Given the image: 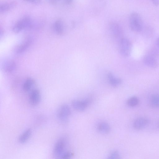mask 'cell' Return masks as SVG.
I'll return each instance as SVG.
<instances>
[{"label":"cell","instance_id":"1","mask_svg":"<svg viewBox=\"0 0 159 159\" xmlns=\"http://www.w3.org/2000/svg\"><path fill=\"white\" fill-rule=\"evenodd\" d=\"M129 23L130 29L134 32L142 31L144 27L141 16L136 12L132 13L130 15Z\"/></svg>","mask_w":159,"mask_h":159},{"label":"cell","instance_id":"2","mask_svg":"<svg viewBox=\"0 0 159 159\" xmlns=\"http://www.w3.org/2000/svg\"><path fill=\"white\" fill-rule=\"evenodd\" d=\"M32 25L31 19L28 16H25L16 22L12 28V30L15 33H18L24 29L31 28Z\"/></svg>","mask_w":159,"mask_h":159},{"label":"cell","instance_id":"3","mask_svg":"<svg viewBox=\"0 0 159 159\" xmlns=\"http://www.w3.org/2000/svg\"><path fill=\"white\" fill-rule=\"evenodd\" d=\"M132 45L127 39L122 38L119 41V49L120 53L125 57L129 56L131 53Z\"/></svg>","mask_w":159,"mask_h":159},{"label":"cell","instance_id":"4","mask_svg":"<svg viewBox=\"0 0 159 159\" xmlns=\"http://www.w3.org/2000/svg\"><path fill=\"white\" fill-rule=\"evenodd\" d=\"M71 111L69 106L67 104H64L58 108L57 112L58 119L62 122H66L70 116Z\"/></svg>","mask_w":159,"mask_h":159},{"label":"cell","instance_id":"5","mask_svg":"<svg viewBox=\"0 0 159 159\" xmlns=\"http://www.w3.org/2000/svg\"><path fill=\"white\" fill-rule=\"evenodd\" d=\"M66 146V142L63 139H59L56 143L54 147L53 153L57 157H60L64 153Z\"/></svg>","mask_w":159,"mask_h":159},{"label":"cell","instance_id":"6","mask_svg":"<svg viewBox=\"0 0 159 159\" xmlns=\"http://www.w3.org/2000/svg\"><path fill=\"white\" fill-rule=\"evenodd\" d=\"M41 96L40 91L37 89L32 90L29 96V102L33 106H35L40 102Z\"/></svg>","mask_w":159,"mask_h":159},{"label":"cell","instance_id":"7","mask_svg":"<svg viewBox=\"0 0 159 159\" xmlns=\"http://www.w3.org/2000/svg\"><path fill=\"white\" fill-rule=\"evenodd\" d=\"M90 102V100L89 99L82 101L74 100L72 102V105L75 109L79 111H82L86 108Z\"/></svg>","mask_w":159,"mask_h":159},{"label":"cell","instance_id":"8","mask_svg":"<svg viewBox=\"0 0 159 159\" xmlns=\"http://www.w3.org/2000/svg\"><path fill=\"white\" fill-rule=\"evenodd\" d=\"M109 29L111 34L116 38H120L122 34V30L117 23L111 22L109 25Z\"/></svg>","mask_w":159,"mask_h":159},{"label":"cell","instance_id":"9","mask_svg":"<svg viewBox=\"0 0 159 159\" xmlns=\"http://www.w3.org/2000/svg\"><path fill=\"white\" fill-rule=\"evenodd\" d=\"M144 64L147 66L152 68H156L159 66L158 61L151 55L145 56L143 59Z\"/></svg>","mask_w":159,"mask_h":159},{"label":"cell","instance_id":"10","mask_svg":"<svg viewBox=\"0 0 159 159\" xmlns=\"http://www.w3.org/2000/svg\"><path fill=\"white\" fill-rule=\"evenodd\" d=\"M148 123V120L144 117H140L137 119L134 122L133 126L137 130L143 129Z\"/></svg>","mask_w":159,"mask_h":159},{"label":"cell","instance_id":"11","mask_svg":"<svg viewBox=\"0 0 159 159\" xmlns=\"http://www.w3.org/2000/svg\"><path fill=\"white\" fill-rule=\"evenodd\" d=\"M32 40L30 38H26L24 41L16 48L15 51L17 53H20L24 52L30 45Z\"/></svg>","mask_w":159,"mask_h":159},{"label":"cell","instance_id":"12","mask_svg":"<svg viewBox=\"0 0 159 159\" xmlns=\"http://www.w3.org/2000/svg\"><path fill=\"white\" fill-rule=\"evenodd\" d=\"M15 62L12 60L8 59L5 61L3 64V70L7 72H10L14 70L16 68Z\"/></svg>","mask_w":159,"mask_h":159},{"label":"cell","instance_id":"13","mask_svg":"<svg viewBox=\"0 0 159 159\" xmlns=\"http://www.w3.org/2000/svg\"><path fill=\"white\" fill-rule=\"evenodd\" d=\"M15 1H11L2 3L0 5V11L1 13L7 12L13 8L16 5Z\"/></svg>","mask_w":159,"mask_h":159},{"label":"cell","instance_id":"14","mask_svg":"<svg viewBox=\"0 0 159 159\" xmlns=\"http://www.w3.org/2000/svg\"><path fill=\"white\" fill-rule=\"evenodd\" d=\"M53 28L55 32L58 35H61L64 31L63 23L60 19L57 20L53 24Z\"/></svg>","mask_w":159,"mask_h":159},{"label":"cell","instance_id":"15","mask_svg":"<svg viewBox=\"0 0 159 159\" xmlns=\"http://www.w3.org/2000/svg\"><path fill=\"white\" fill-rule=\"evenodd\" d=\"M107 78L109 83L112 86H118L121 83V80L116 77L111 73H108Z\"/></svg>","mask_w":159,"mask_h":159},{"label":"cell","instance_id":"16","mask_svg":"<svg viewBox=\"0 0 159 159\" xmlns=\"http://www.w3.org/2000/svg\"><path fill=\"white\" fill-rule=\"evenodd\" d=\"M32 131L31 129H28L25 130L19 137V142L21 143L26 142L31 136Z\"/></svg>","mask_w":159,"mask_h":159},{"label":"cell","instance_id":"17","mask_svg":"<svg viewBox=\"0 0 159 159\" xmlns=\"http://www.w3.org/2000/svg\"><path fill=\"white\" fill-rule=\"evenodd\" d=\"M150 106L154 107H159V94H156L151 95L149 100Z\"/></svg>","mask_w":159,"mask_h":159},{"label":"cell","instance_id":"18","mask_svg":"<svg viewBox=\"0 0 159 159\" xmlns=\"http://www.w3.org/2000/svg\"><path fill=\"white\" fill-rule=\"evenodd\" d=\"M98 129L101 133L105 134L109 132L110 128L108 123L105 122H102L98 125Z\"/></svg>","mask_w":159,"mask_h":159},{"label":"cell","instance_id":"19","mask_svg":"<svg viewBox=\"0 0 159 159\" xmlns=\"http://www.w3.org/2000/svg\"><path fill=\"white\" fill-rule=\"evenodd\" d=\"M34 83V81L32 79L30 78L27 79L23 84V90L25 91H29L31 88Z\"/></svg>","mask_w":159,"mask_h":159},{"label":"cell","instance_id":"20","mask_svg":"<svg viewBox=\"0 0 159 159\" xmlns=\"http://www.w3.org/2000/svg\"><path fill=\"white\" fill-rule=\"evenodd\" d=\"M139 102L138 98L136 97H132L129 98L127 101V105L129 107H134L137 106Z\"/></svg>","mask_w":159,"mask_h":159},{"label":"cell","instance_id":"21","mask_svg":"<svg viewBox=\"0 0 159 159\" xmlns=\"http://www.w3.org/2000/svg\"><path fill=\"white\" fill-rule=\"evenodd\" d=\"M108 158L110 159H119L120 157L118 152L117 151H114L110 154Z\"/></svg>","mask_w":159,"mask_h":159},{"label":"cell","instance_id":"22","mask_svg":"<svg viewBox=\"0 0 159 159\" xmlns=\"http://www.w3.org/2000/svg\"><path fill=\"white\" fill-rule=\"evenodd\" d=\"M73 154L70 152H66L64 153L61 156L60 158L62 159H69L73 156Z\"/></svg>","mask_w":159,"mask_h":159},{"label":"cell","instance_id":"23","mask_svg":"<svg viewBox=\"0 0 159 159\" xmlns=\"http://www.w3.org/2000/svg\"><path fill=\"white\" fill-rule=\"evenodd\" d=\"M143 30L146 35H149V36L152 34V30L151 27L149 26L146 27L145 28L143 27L142 31Z\"/></svg>","mask_w":159,"mask_h":159},{"label":"cell","instance_id":"24","mask_svg":"<svg viewBox=\"0 0 159 159\" xmlns=\"http://www.w3.org/2000/svg\"><path fill=\"white\" fill-rule=\"evenodd\" d=\"M25 2L31 3L34 4H38L40 3L41 0H23Z\"/></svg>","mask_w":159,"mask_h":159},{"label":"cell","instance_id":"25","mask_svg":"<svg viewBox=\"0 0 159 159\" xmlns=\"http://www.w3.org/2000/svg\"><path fill=\"white\" fill-rule=\"evenodd\" d=\"M59 0H48V2L51 5H55L57 4Z\"/></svg>","mask_w":159,"mask_h":159},{"label":"cell","instance_id":"26","mask_svg":"<svg viewBox=\"0 0 159 159\" xmlns=\"http://www.w3.org/2000/svg\"><path fill=\"white\" fill-rule=\"evenodd\" d=\"M151 1L155 6H157L159 5V0H151Z\"/></svg>","mask_w":159,"mask_h":159},{"label":"cell","instance_id":"27","mask_svg":"<svg viewBox=\"0 0 159 159\" xmlns=\"http://www.w3.org/2000/svg\"><path fill=\"white\" fill-rule=\"evenodd\" d=\"M66 4H70L73 1V0H64Z\"/></svg>","mask_w":159,"mask_h":159},{"label":"cell","instance_id":"28","mask_svg":"<svg viewBox=\"0 0 159 159\" xmlns=\"http://www.w3.org/2000/svg\"><path fill=\"white\" fill-rule=\"evenodd\" d=\"M156 43L157 45L159 47V37L157 39Z\"/></svg>","mask_w":159,"mask_h":159},{"label":"cell","instance_id":"29","mask_svg":"<svg viewBox=\"0 0 159 159\" xmlns=\"http://www.w3.org/2000/svg\"><path fill=\"white\" fill-rule=\"evenodd\" d=\"M158 127H159V125H158Z\"/></svg>","mask_w":159,"mask_h":159}]
</instances>
